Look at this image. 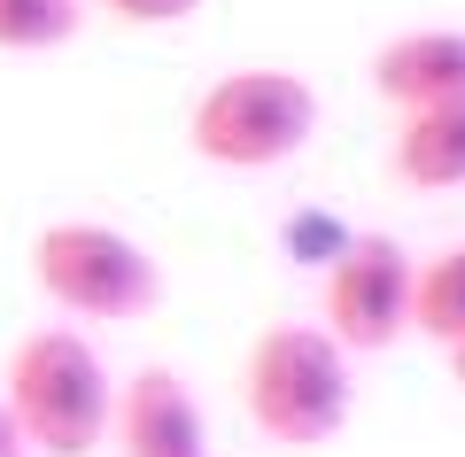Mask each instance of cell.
<instances>
[{"label": "cell", "mask_w": 465, "mask_h": 457, "mask_svg": "<svg viewBox=\"0 0 465 457\" xmlns=\"http://www.w3.org/2000/svg\"><path fill=\"white\" fill-rule=\"evenodd\" d=\"M280 241H287V263H311V272H326V263L341 256L357 233H349L341 217H326V210H302V217H287V225H280Z\"/></svg>", "instance_id": "obj_11"}, {"label": "cell", "mask_w": 465, "mask_h": 457, "mask_svg": "<svg viewBox=\"0 0 465 457\" xmlns=\"http://www.w3.org/2000/svg\"><path fill=\"white\" fill-rule=\"evenodd\" d=\"M85 24V0H0V55L70 47Z\"/></svg>", "instance_id": "obj_10"}, {"label": "cell", "mask_w": 465, "mask_h": 457, "mask_svg": "<svg viewBox=\"0 0 465 457\" xmlns=\"http://www.w3.org/2000/svg\"><path fill=\"white\" fill-rule=\"evenodd\" d=\"M411 333L434 349H458L465 342V241L434 248L419 263V287H411Z\"/></svg>", "instance_id": "obj_9"}, {"label": "cell", "mask_w": 465, "mask_h": 457, "mask_svg": "<svg viewBox=\"0 0 465 457\" xmlns=\"http://www.w3.org/2000/svg\"><path fill=\"white\" fill-rule=\"evenodd\" d=\"M0 457H32V450H24V434H16V419H8V403H0Z\"/></svg>", "instance_id": "obj_13"}, {"label": "cell", "mask_w": 465, "mask_h": 457, "mask_svg": "<svg viewBox=\"0 0 465 457\" xmlns=\"http://www.w3.org/2000/svg\"><path fill=\"white\" fill-rule=\"evenodd\" d=\"M372 94L388 109H434V101H465V32L450 24H419V32L381 39L372 55Z\"/></svg>", "instance_id": "obj_7"}, {"label": "cell", "mask_w": 465, "mask_h": 457, "mask_svg": "<svg viewBox=\"0 0 465 457\" xmlns=\"http://www.w3.org/2000/svg\"><path fill=\"white\" fill-rule=\"evenodd\" d=\"M442 357H450V380H458V395H465V342H458V349H442Z\"/></svg>", "instance_id": "obj_14"}, {"label": "cell", "mask_w": 465, "mask_h": 457, "mask_svg": "<svg viewBox=\"0 0 465 457\" xmlns=\"http://www.w3.org/2000/svg\"><path fill=\"white\" fill-rule=\"evenodd\" d=\"M318 140V85L295 70H225L202 85L186 147L217 171H280Z\"/></svg>", "instance_id": "obj_4"}, {"label": "cell", "mask_w": 465, "mask_h": 457, "mask_svg": "<svg viewBox=\"0 0 465 457\" xmlns=\"http://www.w3.org/2000/svg\"><path fill=\"white\" fill-rule=\"evenodd\" d=\"M241 411L272 450H326L357 411V357L326 326H264L241 364Z\"/></svg>", "instance_id": "obj_2"}, {"label": "cell", "mask_w": 465, "mask_h": 457, "mask_svg": "<svg viewBox=\"0 0 465 457\" xmlns=\"http://www.w3.org/2000/svg\"><path fill=\"white\" fill-rule=\"evenodd\" d=\"M411 287L419 256L396 233H357L341 256L318 272V326L349 349V357H381L411 333Z\"/></svg>", "instance_id": "obj_5"}, {"label": "cell", "mask_w": 465, "mask_h": 457, "mask_svg": "<svg viewBox=\"0 0 465 457\" xmlns=\"http://www.w3.org/2000/svg\"><path fill=\"white\" fill-rule=\"evenodd\" d=\"M0 403L32 457H94L116 426V380L85 326H32L8 349Z\"/></svg>", "instance_id": "obj_1"}, {"label": "cell", "mask_w": 465, "mask_h": 457, "mask_svg": "<svg viewBox=\"0 0 465 457\" xmlns=\"http://www.w3.org/2000/svg\"><path fill=\"white\" fill-rule=\"evenodd\" d=\"M94 8H109V16L133 24V32H171V24L202 16V0H94Z\"/></svg>", "instance_id": "obj_12"}, {"label": "cell", "mask_w": 465, "mask_h": 457, "mask_svg": "<svg viewBox=\"0 0 465 457\" xmlns=\"http://www.w3.org/2000/svg\"><path fill=\"white\" fill-rule=\"evenodd\" d=\"M116 457H210V419L202 395L186 388V373L171 364H140L116 380Z\"/></svg>", "instance_id": "obj_6"}, {"label": "cell", "mask_w": 465, "mask_h": 457, "mask_svg": "<svg viewBox=\"0 0 465 457\" xmlns=\"http://www.w3.org/2000/svg\"><path fill=\"white\" fill-rule=\"evenodd\" d=\"M388 171L411 194H458L465 186V101H434V109H403L396 140H388Z\"/></svg>", "instance_id": "obj_8"}, {"label": "cell", "mask_w": 465, "mask_h": 457, "mask_svg": "<svg viewBox=\"0 0 465 457\" xmlns=\"http://www.w3.org/2000/svg\"><path fill=\"white\" fill-rule=\"evenodd\" d=\"M32 287L54 311L85 318V326H133L163 303V272H155L148 241L101 217H54L32 241Z\"/></svg>", "instance_id": "obj_3"}]
</instances>
